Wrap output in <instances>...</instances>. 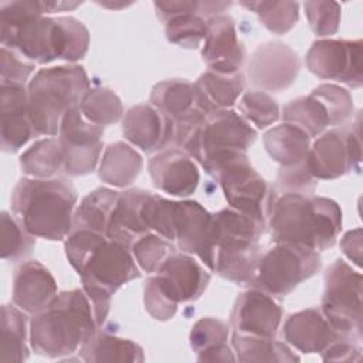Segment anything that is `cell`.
Segmentation results:
<instances>
[{
	"instance_id": "1",
	"label": "cell",
	"mask_w": 363,
	"mask_h": 363,
	"mask_svg": "<svg viewBox=\"0 0 363 363\" xmlns=\"http://www.w3.org/2000/svg\"><path fill=\"white\" fill-rule=\"evenodd\" d=\"M1 45L34 64L77 61L89 45L86 27L74 17H47L38 0L0 3Z\"/></svg>"
},
{
	"instance_id": "2",
	"label": "cell",
	"mask_w": 363,
	"mask_h": 363,
	"mask_svg": "<svg viewBox=\"0 0 363 363\" xmlns=\"http://www.w3.org/2000/svg\"><path fill=\"white\" fill-rule=\"evenodd\" d=\"M267 218L277 244H294L315 251L335 245L342 228L339 204L313 194L275 193Z\"/></svg>"
},
{
	"instance_id": "3",
	"label": "cell",
	"mask_w": 363,
	"mask_h": 363,
	"mask_svg": "<svg viewBox=\"0 0 363 363\" xmlns=\"http://www.w3.org/2000/svg\"><path fill=\"white\" fill-rule=\"evenodd\" d=\"M92 305L84 289L57 296L30 322V343L35 353L51 359L69 356L98 330Z\"/></svg>"
},
{
	"instance_id": "4",
	"label": "cell",
	"mask_w": 363,
	"mask_h": 363,
	"mask_svg": "<svg viewBox=\"0 0 363 363\" xmlns=\"http://www.w3.org/2000/svg\"><path fill=\"white\" fill-rule=\"evenodd\" d=\"M77 191L65 177H23L13 189L10 207L34 237L61 241L72 231Z\"/></svg>"
},
{
	"instance_id": "5",
	"label": "cell",
	"mask_w": 363,
	"mask_h": 363,
	"mask_svg": "<svg viewBox=\"0 0 363 363\" xmlns=\"http://www.w3.org/2000/svg\"><path fill=\"white\" fill-rule=\"evenodd\" d=\"M214 221L217 240L213 271L237 285L250 286L262 255L259 238L267 221L231 207L216 213Z\"/></svg>"
},
{
	"instance_id": "6",
	"label": "cell",
	"mask_w": 363,
	"mask_h": 363,
	"mask_svg": "<svg viewBox=\"0 0 363 363\" xmlns=\"http://www.w3.org/2000/svg\"><path fill=\"white\" fill-rule=\"evenodd\" d=\"M89 89V79L81 65H58L35 72L27 86L28 112L35 136H55L64 113L79 105Z\"/></svg>"
},
{
	"instance_id": "7",
	"label": "cell",
	"mask_w": 363,
	"mask_h": 363,
	"mask_svg": "<svg viewBox=\"0 0 363 363\" xmlns=\"http://www.w3.org/2000/svg\"><path fill=\"white\" fill-rule=\"evenodd\" d=\"M203 167L220 183L231 208L267 221L275 191L269 190L265 180L254 170L247 153L220 156Z\"/></svg>"
},
{
	"instance_id": "8",
	"label": "cell",
	"mask_w": 363,
	"mask_h": 363,
	"mask_svg": "<svg viewBox=\"0 0 363 363\" xmlns=\"http://www.w3.org/2000/svg\"><path fill=\"white\" fill-rule=\"evenodd\" d=\"M320 312L329 325L352 340L362 337V274L343 259L332 262L323 277Z\"/></svg>"
},
{
	"instance_id": "9",
	"label": "cell",
	"mask_w": 363,
	"mask_h": 363,
	"mask_svg": "<svg viewBox=\"0 0 363 363\" xmlns=\"http://www.w3.org/2000/svg\"><path fill=\"white\" fill-rule=\"evenodd\" d=\"M319 269L318 251L294 244H277L261 255L250 286L282 298Z\"/></svg>"
},
{
	"instance_id": "10",
	"label": "cell",
	"mask_w": 363,
	"mask_h": 363,
	"mask_svg": "<svg viewBox=\"0 0 363 363\" xmlns=\"http://www.w3.org/2000/svg\"><path fill=\"white\" fill-rule=\"evenodd\" d=\"M255 138L257 130L241 115L233 109H221L206 116L184 152L203 166L218 156L247 153Z\"/></svg>"
},
{
	"instance_id": "11",
	"label": "cell",
	"mask_w": 363,
	"mask_h": 363,
	"mask_svg": "<svg viewBox=\"0 0 363 363\" xmlns=\"http://www.w3.org/2000/svg\"><path fill=\"white\" fill-rule=\"evenodd\" d=\"M359 121L347 128L332 129L318 138L309 147L306 167L318 180H330L352 170H359L360 149Z\"/></svg>"
},
{
	"instance_id": "12",
	"label": "cell",
	"mask_w": 363,
	"mask_h": 363,
	"mask_svg": "<svg viewBox=\"0 0 363 363\" xmlns=\"http://www.w3.org/2000/svg\"><path fill=\"white\" fill-rule=\"evenodd\" d=\"M104 126L86 121L79 105L68 109L60 123L58 139L64 150V173L84 176L95 170L102 152Z\"/></svg>"
},
{
	"instance_id": "13",
	"label": "cell",
	"mask_w": 363,
	"mask_h": 363,
	"mask_svg": "<svg viewBox=\"0 0 363 363\" xmlns=\"http://www.w3.org/2000/svg\"><path fill=\"white\" fill-rule=\"evenodd\" d=\"M308 69L329 81L359 88L363 82L362 40H316L312 43L306 58Z\"/></svg>"
},
{
	"instance_id": "14",
	"label": "cell",
	"mask_w": 363,
	"mask_h": 363,
	"mask_svg": "<svg viewBox=\"0 0 363 363\" xmlns=\"http://www.w3.org/2000/svg\"><path fill=\"white\" fill-rule=\"evenodd\" d=\"M78 275L82 286H96L113 295L122 285L139 278L140 272L130 247L106 238L89 254Z\"/></svg>"
},
{
	"instance_id": "15",
	"label": "cell",
	"mask_w": 363,
	"mask_h": 363,
	"mask_svg": "<svg viewBox=\"0 0 363 363\" xmlns=\"http://www.w3.org/2000/svg\"><path fill=\"white\" fill-rule=\"evenodd\" d=\"M173 233L174 241L183 252L194 254L213 271L217 240L214 214L197 201L174 200Z\"/></svg>"
},
{
	"instance_id": "16",
	"label": "cell",
	"mask_w": 363,
	"mask_h": 363,
	"mask_svg": "<svg viewBox=\"0 0 363 363\" xmlns=\"http://www.w3.org/2000/svg\"><path fill=\"white\" fill-rule=\"evenodd\" d=\"M299 68V58L289 45L268 41L254 50L248 62V78L259 89L278 92L294 84Z\"/></svg>"
},
{
	"instance_id": "17",
	"label": "cell",
	"mask_w": 363,
	"mask_h": 363,
	"mask_svg": "<svg viewBox=\"0 0 363 363\" xmlns=\"http://www.w3.org/2000/svg\"><path fill=\"white\" fill-rule=\"evenodd\" d=\"M201 55L210 71L220 74L241 72L247 52L237 37L235 24L230 16L218 14L207 20Z\"/></svg>"
},
{
	"instance_id": "18",
	"label": "cell",
	"mask_w": 363,
	"mask_h": 363,
	"mask_svg": "<svg viewBox=\"0 0 363 363\" xmlns=\"http://www.w3.org/2000/svg\"><path fill=\"white\" fill-rule=\"evenodd\" d=\"M281 319L282 309L274 296L252 288L235 299L230 315V325L238 333L274 337Z\"/></svg>"
},
{
	"instance_id": "19",
	"label": "cell",
	"mask_w": 363,
	"mask_h": 363,
	"mask_svg": "<svg viewBox=\"0 0 363 363\" xmlns=\"http://www.w3.org/2000/svg\"><path fill=\"white\" fill-rule=\"evenodd\" d=\"M147 170L156 189L176 197L193 194L200 182L193 157L179 147H167L156 153L149 160Z\"/></svg>"
},
{
	"instance_id": "20",
	"label": "cell",
	"mask_w": 363,
	"mask_h": 363,
	"mask_svg": "<svg viewBox=\"0 0 363 363\" xmlns=\"http://www.w3.org/2000/svg\"><path fill=\"white\" fill-rule=\"evenodd\" d=\"M155 277L177 305L199 299L210 282V274L187 252H173Z\"/></svg>"
},
{
	"instance_id": "21",
	"label": "cell",
	"mask_w": 363,
	"mask_h": 363,
	"mask_svg": "<svg viewBox=\"0 0 363 363\" xmlns=\"http://www.w3.org/2000/svg\"><path fill=\"white\" fill-rule=\"evenodd\" d=\"M123 136L145 153L160 152L172 146L173 122L153 105L129 108L122 122Z\"/></svg>"
},
{
	"instance_id": "22",
	"label": "cell",
	"mask_w": 363,
	"mask_h": 363,
	"mask_svg": "<svg viewBox=\"0 0 363 363\" xmlns=\"http://www.w3.org/2000/svg\"><path fill=\"white\" fill-rule=\"evenodd\" d=\"M1 150L17 152L35 136L28 112V92L21 84L1 82Z\"/></svg>"
},
{
	"instance_id": "23",
	"label": "cell",
	"mask_w": 363,
	"mask_h": 363,
	"mask_svg": "<svg viewBox=\"0 0 363 363\" xmlns=\"http://www.w3.org/2000/svg\"><path fill=\"white\" fill-rule=\"evenodd\" d=\"M57 296L52 274L38 261L20 264L13 277V303L26 313H37Z\"/></svg>"
},
{
	"instance_id": "24",
	"label": "cell",
	"mask_w": 363,
	"mask_h": 363,
	"mask_svg": "<svg viewBox=\"0 0 363 363\" xmlns=\"http://www.w3.org/2000/svg\"><path fill=\"white\" fill-rule=\"evenodd\" d=\"M284 337L303 353H322L342 336L326 320L320 309L309 308L292 313L284 323Z\"/></svg>"
},
{
	"instance_id": "25",
	"label": "cell",
	"mask_w": 363,
	"mask_h": 363,
	"mask_svg": "<svg viewBox=\"0 0 363 363\" xmlns=\"http://www.w3.org/2000/svg\"><path fill=\"white\" fill-rule=\"evenodd\" d=\"M150 193L143 189H130L119 194L106 228L108 240L132 247L138 238L150 233L143 217V206Z\"/></svg>"
},
{
	"instance_id": "26",
	"label": "cell",
	"mask_w": 363,
	"mask_h": 363,
	"mask_svg": "<svg viewBox=\"0 0 363 363\" xmlns=\"http://www.w3.org/2000/svg\"><path fill=\"white\" fill-rule=\"evenodd\" d=\"M244 86L245 78L241 72L220 74L208 69L193 84L196 105L206 116L228 109L241 95Z\"/></svg>"
},
{
	"instance_id": "27",
	"label": "cell",
	"mask_w": 363,
	"mask_h": 363,
	"mask_svg": "<svg viewBox=\"0 0 363 363\" xmlns=\"http://www.w3.org/2000/svg\"><path fill=\"white\" fill-rule=\"evenodd\" d=\"M264 146L281 167L295 166L306 159L311 147V136L301 128L284 122L265 132Z\"/></svg>"
},
{
	"instance_id": "28",
	"label": "cell",
	"mask_w": 363,
	"mask_h": 363,
	"mask_svg": "<svg viewBox=\"0 0 363 363\" xmlns=\"http://www.w3.org/2000/svg\"><path fill=\"white\" fill-rule=\"evenodd\" d=\"M142 156L128 143H111L101 159L99 179L113 187L130 186L142 170Z\"/></svg>"
},
{
	"instance_id": "29",
	"label": "cell",
	"mask_w": 363,
	"mask_h": 363,
	"mask_svg": "<svg viewBox=\"0 0 363 363\" xmlns=\"http://www.w3.org/2000/svg\"><path fill=\"white\" fill-rule=\"evenodd\" d=\"M81 360L91 363L101 362H129L139 363L145 360L143 349L129 340L96 330L78 350Z\"/></svg>"
},
{
	"instance_id": "30",
	"label": "cell",
	"mask_w": 363,
	"mask_h": 363,
	"mask_svg": "<svg viewBox=\"0 0 363 363\" xmlns=\"http://www.w3.org/2000/svg\"><path fill=\"white\" fill-rule=\"evenodd\" d=\"M119 194L108 187H99L86 194L74 211L72 230H89L105 235Z\"/></svg>"
},
{
	"instance_id": "31",
	"label": "cell",
	"mask_w": 363,
	"mask_h": 363,
	"mask_svg": "<svg viewBox=\"0 0 363 363\" xmlns=\"http://www.w3.org/2000/svg\"><path fill=\"white\" fill-rule=\"evenodd\" d=\"M150 102L172 122L199 109L193 84L184 79H167L156 84L150 94Z\"/></svg>"
},
{
	"instance_id": "32",
	"label": "cell",
	"mask_w": 363,
	"mask_h": 363,
	"mask_svg": "<svg viewBox=\"0 0 363 363\" xmlns=\"http://www.w3.org/2000/svg\"><path fill=\"white\" fill-rule=\"evenodd\" d=\"M21 172L33 179H51L64 172V150L58 138L33 143L20 156Z\"/></svg>"
},
{
	"instance_id": "33",
	"label": "cell",
	"mask_w": 363,
	"mask_h": 363,
	"mask_svg": "<svg viewBox=\"0 0 363 363\" xmlns=\"http://www.w3.org/2000/svg\"><path fill=\"white\" fill-rule=\"evenodd\" d=\"M27 357V316L16 305H3L0 325V360L24 362Z\"/></svg>"
},
{
	"instance_id": "34",
	"label": "cell",
	"mask_w": 363,
	"mask_h": 363,
	"mask_svg": "<svg viewBox=\"0 0 363 363\" xmlns=\"http://www.w3.org/2000/svg\"><path fill=\"white\" fill-rule=\"evenodd\" d=\"M233 347L237 359L242 363L248 362H298L299 356L292 353L284 342L274 337H262L234 332Z\"/></svg>"
},
{
	"instance_id": "35",
	"label": "cell",
	"mask_w": 363,
	"mask_h": 363,
	"mask_svg": "<svg viewBox=\"0 0 363 363\" xmlns=\"http://www.w3.org/2000/svg\"><path fill=\"white\" fill-rule=\"evenodd\" d=\"M282 119L306 132L311 138L319 136L328 126H330L326 106L315 95L301 96L282 108Z\"/></svg>"
},
{
	"instance_id": "36",
	"label": "cell",
	"mask_w": 363,
	"mask_h": 363,
	"mask_svg": "<svg viewBox=\"0 0 363 363\" xmlns=\"http://www.w3.org/2000/svg\"><path fill=\"white\" fill-rule=\"evenodd\" d=\"M84 118L95 125L115 123L123 115L119 96L108 88H89L79 102Z\"/></svg>"
},
{
	"instance_id": "37",
	"label": "cell",
	"mask_w": 363,
	"mask_h": 363,
	"mask_svg": "<svg viewBox=\"0 0 363 363\" xmlns=\"http://www.w3.org/2000/svg\"><path fill=\"white\" fill-rule=\"evenodd\" d=\"M240 4L252 10L274 34L288 33L298 21L299 3L296 1H241Z\"/></svg>"
},
{
	"instance_id": "38",
	"label": "cell",
	"mask_w": 363,
	"mask_h": 363,
	"mask_svg": "<svg viewBox=\"0 0 363 363\" xmlns=\"http://www.w3.org/2000/svg\"><path fill=\"white\" fill-rule=\"evenodd\" d=\"M35 247V237L31 235L20 220L7 211H1V258L18 261L28 255Z\"/></svg>"
},
{
	"instance_id": "39",
	"label": "cell",
	"mask_w": 363,
	"mask_h": 363,
	"mask_svg": "<svg viewBox=\"0 0 363 363\" xmlns=\"http://www.w3.org/2000/svg\"><path fill=\"white\" fill-rule=\"evenodd\" d=\"M130 251L136 264L145 272L152 274L156 272L173 252H176V248L172 241L162 235L146 233L132 244Z\"/></svg>"
},
{
	"instance_id": "40",
	"label": "cell",
	"mask_w": 363,
	"mask_h": 363,
	"mask_svg": "<svg viewBox=\"0 0 363 363\" xmlns=\"http://www.w3.org/2000/svg\"><path fill=\"white\" fill-rule=\"evenodd\" d=\"M164 24L167 40L183 48H197L207 34V20L197 13L176 16Z\"/></svg>"
},
{
	"instance_id": "41",
	"label": "cell",
	"mask_w": 363,
	"mask_h": 363,
	"mask_svg": "<svg viewBox=\"0 0 363 363\" xmlns=\"http://www.w3.org/2000/svg\"><path fill=\"white\" fill-rule=\"evenodd\" d=\"M238 109L241 116L252 122L258 129H264L279 118V106L277 101L264 91H248L242 95Z\"/></svg>"
},
{
	"instance_id": "42",
	"label": "cell",
	"mask_w": 363,
	"mask_h": 363,
	"mask_svg": "<svg viewBox=\"0 0 363 363\" xmlns=\"http://www.w3.org/2000/svg\"><path fill=\"white\" fill-rule=\"evenodd\" d=\"M311 94L322 101V104L326 106L330 126L345 125L353 115V99L345 88L335 84H322L318 85Z\"/></svg>"
},
{
	"instance_id": "43",
	"label": "cell",
	"mask_w": 363,
	"mask_h": 363,
	"mask_svg": "<svg viewBox=\"0 0 363 363\" xmlns=\"http://www.w3.org/2000/svg\"><path fill=\"white\" fill-rule=\"evenodd\" d=\"M305 14L312 31L319 37H328L337 31L340 6L336 1H306Z\"/></svg>"
},
{
	"instance_id": "44",
	"label": "cell",
	"mask_w": 363,
	"mask_h": 363,
	"mask_svg": "<svg viewBox=\"0 0 363 363\" xmlns=\"http://www.w3.org/2000/svg\"><path fill=\"white\" fill-rule=\"evenodd\" d=\"M106 240V235L89 230H72L65 238V255L71 267L78 272L89 254Z\"/></svg>"
},
{
	"instance_id": "45",
	"label": "cell",
	"mask_w": 363,
	"mask_h": 363,
	"mask_svg": "<svg viewBox=\"0 0 363 363\" xmlns=\"http://www.w3.org/2000/svg\"><path fill=\"white\" fill-rule=\"evenodd\" d=\"M274 191L282 193H298V194H313L316 187V179L309 173L306 167V159L295 166L281 167Z\"/></svg>"
},
{
	"instance_id": "46",
	"label": "cell",
	"mask_w": 363,
	"mask_h": 363,
	"mask_svg": "<svg viewBox=\"0 0 363 363\" xmlns=\"http://www.w3.org/2000/svg\"><path fill=\"white\" fill-rule=\"evenodd\" d=\"M227 339L228 325L216 318L199 319L190 332V346L196 353L221 343H227Z\"/></svg>"
},
{
	"instance_id": "47",
	"label": "cell",
	"mask_w": 363,
	"mask_h": 363,
	"mask_svg": "<svg viewBox=\"0 0 363 363\" xmlns=\"http://www.w3.org/2000/svg\"><path fill=\"white\" fill-rule=\"evenodd\" d=\"M143 302L149 315L156 320H169L177 311V303L167 296L155 275L146 279Z\"/></svg>"
},
{
	"instance_id": "48",
	"label": "cell",
	"mask_w": 363,
	"mask_h": 363,
	"mask_svg": "<svg viewBox=\"0 0 363 363\" xmlns=\"http://www.w3.org/2000/svg\"><path fill=\"white\" fill-rule=\"evenodd\" d=\"M34 68V62L26 60L10 48L1 47V82L24 85Z\"/></svg>"
},
{
	"instance_id": "49",
	"label": "cell",
	"mask_w": 363,
	"mask_h": 363,
	"mask_svg": "<svg viewBox=\"0 0 363 363\" xmlns=\"http://www.w3.org/2000/svg\"><path fill=\"white\" fill-rule=\"evenodd\" d=\"M157 17L166 23L167 20L186 14V13H197L200 17L204 14V1H196V0H177V1H155L153 3ZM204 18V17H203Z\"/></svg>"
},
{
	"instance_id": "50",
	"label": "cell",
	"mask_w": 363,
	"mask_h": 363,
	"mask_svg": "<svg viewBox=\"0 0 363 363\" xmlns=\"http://www.w3.org/2000/svg\"><path fill=\"white\" fill-rule=\"evenodd\" d=\"M325 362H354L360 359V349L349 337H340L322 352Z\"/></svg>"
},
{
	"instance_id": "51",
	"label": "cell",
	"mask_w": 363,
	"mask_h": 363,
	"mask_svg": "<svg viewBox=\"0 0 363 363\" xmlns=\"http://www.w3.org/2000/svg\"><path fill=\"white\" fill-rule=\"evenodd\" d=\"M343 254L357 267L362 265V230L356 228L346 233L340 241Z\"/></svg>"
},
{
	"instance_id": "52",
	"label": "cell",
	"mask_w": 363,
	"mask_h": 363,
	"mask_svg": "<svg viewBox=\"0 0 363 363\" xmlns=\"http://www.w3.org/2000/svg\"><path fill=\"white\" fill-rule=\"evenodd\" d=\"M197 360L199 362H234L237 360V357L233 354L227 343H221L197 353Z\"/></svg>"
}]
</instances>
